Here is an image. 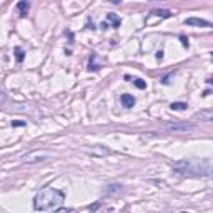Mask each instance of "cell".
Listing matches in <instances>:
<instances>
[{
  "label": "cell",
  "mask_w": 213,
  "mask_h": 213,
  "mask_svg": "<svg viewBox=\"0 0 213 213\" xmlns=\"http://www.w3.org/2000/svg\"><path fill=\"white\" fill-rule=\"evenodd\" d=\"M173 170L180 175L188 177H211L213 167L210 158H183L173 163Z\"/></svg>",
  "instance_id": "6da1fadb"
},
{
  "label": "cell",
  "mask_w": 213,
  "mask_h": 213,
  "mask_svg": "<svg viewBox=\"0 0 213 213\" xmlns=\"http://www.w3.org/2000/svg\"><path fill=\"white\" fill-rule=\"evenodd\" d=\"M64 203V193L57 188H43L33 198V208L37 211H48L59 208Z\"/></svg>",
  "instance_id": "7a4b0ae2"
},
{
  "label": "cell",
  "mask_w": 213,
  "mask_h": 213,
  "mask_svg": "<svg viewBox=\"0 0 213 213\" xmlns=\"http://www.w3.org/2000/svg\"><path fill=\"white\" fill-rule=\"evenodd\" d=\"M52 153L48 150H33V152L23 155V162L25 163H37V162H43V160L50 158Z\"/></svg>",
  "instance_id": "3957f363"
},
{
  "label": "cell",
  "mask_w": 213,
  "mask_h": 213,
  "mask_svg": "<svg viewBox=\"0 0 213 213\" xmlns=\"http://www.w3.org/2000/svg\"><path fill=\"white\" fill-rule=\"evenodd\" d=\"M185 25H190V27H211V23L208 20H203V18L190 17V18L185 20Z\"/></svg>",
  "instance_id": "277c9868"
},
{
  "label": "cell",
  "mask_w": 213,
  "mask_h": 213,
  "mask_svg": "<svg viewBox=\"0 0 213 213\" xmlns=\"http://www.w3.org/2000/svg\"><path fill=\"white\" fill-rule=\"evenodd\" d=\"M193 125H188V123H170L167 125V130L170 132H187V130H192Z\"/></svg>",
  "instance_id": "5b68a950"
},
{
  "label": "cell",
  "mask_w": 213,
  "mask_h": 213,
  "mask_svg": "<svg viewBox=\"0 0 213 213\" xmlns=\"http://www.w3.org/2000/svg\"><path fill=\"white\" fill-rule=\"evenodd\" d=\"M107 23H108L110 27H113V28H118L120 25H122V20H120V17L117 15V13H107Z\"/></svg>",
  "instance_id": "8992f818"
},
{
  "label": "cell",
  "mask_w": 213,
  "mask_h": 213,
  "mask_svg": "<svg viewBox=\"0 0 213 213\" xmlns=\"http://www.w3.org/2000/svg\"><path fill=\"white\" fill-rule=\"evenodd\" d=\"M120 102H122V105L125 107V108H132V107L135 105V97L130 95V93H123L122 97H120Z\"/></svg>",
  "instance_id": "52a82bcc"
},
{
  "label": "cell",
  "mask_w": 213,
  "mask_h": 213,
  "mask_svg": "<svg viewBox=\"0 0 213 213\" xmlns=\"http://www.w3.org/2000/svg\"><path fill=\"white\" fill-rule=\"evenodd\" d=\"M152 13L160 17V18H170L172 17V12L167 10V8H155V10H152Z\"/></svg>",
  "instance_id": "ba28073f"
},
{
  "label": "cell",
  "mask_w": 213,
  "mask_h": 213,
  "mask_svg": "<svg viewBox=\"0 0 213 213\" xmlns=\"http://www.w3.org/2000/svg\"><path fill=\"white\" fill-rule=\"evenodd\" d=\"M17 8L20 10V15H22V17H25V15H27V12H28V8H30V3L25 2V0H22V2H18V3H17Z\"/></svg>",
  "instance_id": "9c48e42d"
},
{
  "label": "cell",
  "mask_w": 213,
  "mask_h": 213,
  "mask_svg": "<svg viewBox=\"0 0 213 213\" xmlns=\"http://www.w3.org/2000/svg\"><path fill=\"white\" fill-rule=\"evenodd\" d=\"M120 190H122V185H120V183H110V185L105 188V193L110 195V193H115V192H120Z\"/></svg>",
  "instance_id": "30bf717a"
},
{
  "label": "cell",
  "mask_w": 213,
  "mask_h": 213,
  "mask_svg": "<svg viewBox=\"0 0 213 213\" xmlns=\"http://www.w3.org/2000/svg\"><path fill=\"white\" fill-rule=\"evenodd\" d=\"M187 103L185 102H173V103H170V108L172 110H177V112H180V110H187Z\"/></svg>",
  "instance_id": "8fae6325"
},
{
  "label": "cell",
  "mask_w": 213,
  "mask_h": 213,
  "mask_svg": "<svg viewBox=\"0 0 213 213\" xmlns=\"http://www.w3.org/2000/svg\"><path fill=\"white\" fill-rule=\"evenodd\" d=\"M15 59L17 62H23V59H25V52L22 47H15Z\"/></svg>",
  "instance_id": "7c38bea8"
},
{
  "label": "cell",
  "mask_w": 213,
  "mask_h": 213,
  "mask_svg": "<svg viewBox=\"0 0 213 213\" xmlns=\"http://www.w3.org/2000/svg\"><path fill=\"white\" fill-rule=\"evenodd\" d=\"M133 82V85L137 87V88H140V90H143V88H147V83H145L143 80H140V78H133L132 80Z\"/></svg>",
  "instance_id": "4fadbf2b"
},
{
  "label": "cell",
  "mask_w": 213,
  "mask_h": 213,
  "mask_svg": "<svg viewBox=\"0 0 213 213\" xmlns=\"http://www.w3.org/2000/svg\"><path fill=\"white\" fill-rule=\"evenodd\" d=\"M180 40H182V45L185 47V48L190 47V42H188V38H187V37H183V35H182V37H180Z\"/></svg>",
  "instance_id": "5bb4252c"
},
{
  "label": "cell",
  "mask_w": 213,
  "mask_h": 213,
  "mask_svg": "<svg viewBox=\"0 0 213 213\" xmlns=\"http://www.w3.org/2000/svg\"><path fill=\"white\" fill-rule=\"evenodd\" d=\"M3 103H5V93L0 92V107H3Z\"/></svg>",
  "instance_id": "9a60e30c"
},
{
  "label": "cell",
  "mask_w": 213,
  "mask_h": 213,
  "mask_svg": "<svg viewBox=\"0 0 213 213\" xmlns=\"http://www.w3.org/2000/svg\"><path fill=\"white\" fill-rule=\"evenodd\" d=\"M170 77H172V75H167V77H163V78H162V83H165V85H167L168 82H170Z\"/></svg>",
  "instance_id": "2e32d148"
},
{
  "label": "cell",
  "mask_w": 213,
  "mask_h": 213,
  "mask_svg": "<svg viewBox=\"0 0 213 213\" xmlns=\"http://www.w3.org/2000/svg\"><path fill=\"white\" fill-rule=\"evenodd\" d=\"M157 59H158V60L163 59V50H158V52H157Z\"/></svg>",
  "instance_id": "e0dca14e"
},
{
  "label": "cell",
  "mask_w": 213,
  "mask_h": 213,
  "mask_svg": "<svg viewBox=\"0 0 213 213\" xmlns=\"http://www.w3.org/2000/svg\"><path fill=\"white\" fill-rule=\"evenodd\" d=\"M12 125H13V127H23V125H25V122H13Z\"/></svg>",
  "instance_id": "ac0fdd59"
},
{
  "label": "cell",
  "mask_w": 213,
  "mask_h": 213,
  "mask_svg": "<svg viewBox=\"0 0 213 213\" xmlns=\"http://www.w3.org/2000/svg\"><path fill=\"white\" fill-rule=\"evenodd\" d=\"M210 93H211V90H210V88H206V90H205V92H203V93H201V95H203V97H208V95H210Z\"/></svg>",
  "instance_id": "d6986e66"
},
{
  "label": "cell",
  "mask_w": 213,
  "mask_h": 213,
  "mask_svg": "<svg viewBox=\"0 0 213 213\" xmlns=\"http://www.w3.org/2000/svg\"><path fill=\"white\" fill-rule=\"evenodd\" d=\"M102 28H103V30H107V28H108L110 25H108V23H107V22H103V23H102V25H100Z\"/></svg>",
  "instance_id": "ffe728a7"
},
{
  "label": "cell",
  "mask_w": 213,
  "mask_h": 213,
  "mask_svg": "<svg viewBox=\"0 0 213 213\" xmlns=\"http://www.w3.org/2000/svg\"><path fill=\"white\" fill-rule=\"evenodd\" d=\"M57 213H72V210H59Z\"/></svg>",
  "instance_id": "44dd1931"
},
{
  "label": "cell",
  "mask_w": 213,
  "mask_h": 213,
  "mask_svg": "<svg viewBox=\"0 0 213 213\" xmlns=\"http://www.w3.org/2000/svg\"><path fill=\"white\" fill-rule=\"evenodd\" d=\"M125 80H127V82H132L133 78H132V77H130V75H125Z\"/></svg>",
  "instance_id": "7402d4cb"
},
{
  "label": "cell",
  "mask_w": 213,
  "mask_h": 213,
  "mask_svg": "<svg viewBox=\"0 0 213 213\" xmlns=\"http://www.w3.org/2000/svg\"><path fill=\"white\" fill-rule=\"evenodd\" d=\"M180 213H188V211H180Z\"/></svg>",
  "instance_id": "603a6c76"
}]
</instances>
